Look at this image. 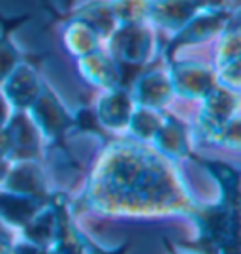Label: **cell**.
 Here are the masks:
<instances>
[{
	"label": "cell",
	"mask_w": 241,
	"mask_h": 254,
	"mask_svg": "<svg viewBox=\"0 0 241 254\" xmlns=\"http://www.w3.org/2000/svg\"><path fill=\"white\" fill-rule=\"evenodd\" d=\"M157 28L151 23H121L104 40V49L117 64L121 75V87H125L128 75L134 77L157 53Z\"/></svg>",
	"instance_id": "cell-1"
},
{
	"label": "cell",
	"mask_w": 241,
	"mask_h": 254,
	"mask_svg": "<svg viewBox=\"0 0 241 254\" xmlns=\"http://www.w3.org/2000/svg\"><path fill=\"white\" fill-rule=\"evenodd\" d=\"M236 19H238V8L230 4H219L198 11L179 30L168 36L161 49L162 61L170 63L177 59V55L183 49L202 46L209 40H215Z\"/></svg>",
	"instance_id": "cell-2"
},
{
	"label": "cell",
	"mask_w": 241,
	"mask_h": 254,
	"mask_svg": "<svg viewBox=\"0 0 241 254\" xmlns=\"http://www.w3.org/2000/svg\"><path fill=\"white\" fill-rule=\"evenodd\" d=\"M168 66L173 91L187 96V98H206L217 87L215 68L196 61H181L173 59Z\"/></svg>",
	"instance_id": "cell-3"
},
{
	"label": "cell",
	"mask_w": 241,
	"mask_h": 254,
	"mask_svg": "<svg viewBox=\"0 0 241 254\" xmlns=\"http://www.w3.org/2000/svg\"><path fill=\"white\" fill-rule=\"evenodd\" d=\"M219 4H228L226 0H153L149 23L168 36L183 27L198 11Z\"/></svg>",
	"instance_id": "cell-4"
},
{
	"label": "cell",
	"mask_w": 241,
	"mask_h": 254,
	"mask_svg": "<svg viewBox=\"0 0 241 254\" xmlns=\"http://www.w3.org/2000/svg\"><path fill=\"white\" fill-rule=\"evenodd\" d=\"M217 40L215 46V75L217 83H223L226 89L238 91L240 87V53H241V38L238 19L232 21L228 27L224 28Z\"/></svg>",
	"instance_id": "cell-5"
},
{
	"label": "cell",
	"mask_w": 241,
	"mask_h": 254,
	"mask_svg": "<svg viewBox=\"0 0 241 254\" xmlns=\"http://www.w3.org/2000/svg\"><path fill=\"white\" fill-rule=\"evenodd\" d=\"M42 83L44 79L40 77L36 66L32 64V59H25L8 73V77L0 85L6 100L11 106H15L17 109H28L42 91Z\"/></svg>",
	"instance_id": "cell-6"
},
{
	"label": "cell",
	"mask_w": 241,
	"mask_h": 254,
	"mask_svg": "<svg viewBox=\"0 0 241 254\" xmlns=\"http://www.w3.org/2000/svg\"><path fill=\"white\" fill-rule=\"evenodd\" d=\"M28 109L34 115L36 125L49 137L63 136L68 128L74 127V117H70V113L61 104L59 96L45 81L42 83V91L38 94V98Z\"/></svg>",
	"instance_id": "cell-7"
},
{
	"label": "cell",
	"mask_w": 241,
	"mask_h": 254,
	"mask_svg": "<svg viewBox=\"0 0 241 254\" xmlns=\"http://www.w3.org/2000/svg\"><path fill=\"white\" fill-rule=\"evenodd\" d=\"M28 21H32L30 13H17V15H6L0 9V83L8 77V73L28 59V55L13 42V34L21 27H25Z\"/></svg>",
	"instance_id": "cell-8"
},
{
	"label": "cell",
	"mask_w": 241,
	"mask_h": 254,
	"mask_svg": "<svg viewBox=\"0 0 241 254\" xmlns=\"http://www.w3.org/2000/svg\"><path fill=\"white\" fill-rule=\"evenodd\" d=\"M55 17L59 21H68V19L81 21V23L89 25L92 30H96L102 40H106L119 25L109 0H85V2L76 4L74 8L68 9L63 15L55 13Z\"/></svg>",
	"instance_id": "cell-9"
},
{
	"label": "cell",
	"mask_w": 241,
	"mask_h": 254,
	"mask_svg": "<svg viewBox=\"0 0 241 254\" xmlns=\"http://www.w3.org/2000/svg\"><path fill=\"white\" fill-rule=\"evenodd\" d=\"M78 61V68L80 73L94 87L100 89H115L121 87V75L117 70V64L113 63V59L107 55L104 47L96 49L94 53H89Z\"/></svg>",
	"instance_id": "cell-10"
},
{
	"label": "cell",
	"mask_w": 241,
	"mask_h": 254,
	"mask_svg": "<svg viewBox=\"0 0 241 254\" xmlns=\"http://www.w3.org/2000/svg\"><path fill=\"white\" fill-rule=\"evenodd\" d=\"M168 70H147L143 72L134 85V98L143 108H161L173 94Z\"/></svg>",
	"instance_id": "cell-11"
},
{
	"label": "cell",
	"mask_w": 241,
	"mask_h": 254,
	"mask_svg": "<svg viewBox=\"0 0 241 254\" xmlns=\"http://www.w3.org/2000/svg\"><path fill=\"white\" fill-rule=\"evenodd\" d=\"M132 111H134V106L126 87H115V89H107L106 94L100 98L96 115L104 127L115 130L128 125Z\"/></svg>",
	"instance_id": "cell-12"
},
{
	"label": "cell",
	"mask_w": 241,
	"mask_h": 254,
	"mask_svg": "<svg viewBox=\"0 0 241 254\" xmlns=\"http://www.w3.org/2000/svg\"><path fill=\"white\" fill-rule=\"evenodd\" d=\"M63 44L64 49L74 57V59H81L85 55L94 53L96 49L104 47V40L98 36L96 30H92L89 25L81 23V21H63Z\"/></svg>",
	"instance_id": "cell-13"
},
{
	"label": "cell",
	"mask_w": 241,
	"mask_h": 254,
	"mask_svg": "<svg viewBox=\"0 0 241 254\" xmlns=\"http://www.w3.org/2000/svg\"><path fill=\"white\" fill-rule=\"evenodd\" d=\"M117 23H149L153 0H109Z\"/></svg>",
	"instance_id": "cell-14"
},
{
	"label": "cell",
	"mask_w": 241,
	"mask_h": 254,
	"mask_svg": "<svg viewBox=\"0 0 241 254\" xmlns=\"http://www.w3.org/2000/svg\"><path fill=\"white\" fill-rule=\"evenodd\" d=\"M155 136H157L159 143L164 147V151L168 154L179 156V154H185L188 151L185 130L175 119H164L159 132Z\"/></svg>",
	"instance_id": "cell-15"
},
{
	"label": "cell",
	"mask_w": 241,
	"mask_h": 254,
	"mask_svg": "<svg viewBox=\"0 0 241 254\" xmlns=\"http://www.w3.org/2000/svg\"><path fill=\"white\" fill-rule=\"evenodd\" d=\"M6 119H8V100H6L4 92L0 91V128L4 127Z\"/></svg>",
	"instance_id": "cell-16"
}]
</instances>
